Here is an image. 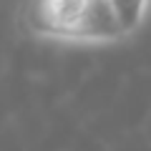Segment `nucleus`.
Returning a JSON list of instances; mask_svg holds the SVG:
<instances>
[{"mask_svg": "<svg viewBox=\"0 0 151 151\" xmlns=\"http://www.w3.org/2000/svg\"><path fill=\"white\" fill-rule=\"evenodd\" d=\"M91 3L93 0H30L25 8V25L38 38L70 43Z\"/></svg>", "mask_w": 151, "mask_h": 151, "instance_id": "nucleus-1", "label": "nucleus"}, {"mask_svg": "<svg viewBox=\"0 0 151 151\" xmlns=\"http://www.w3.org/2000/svg\"><path fill=\"white\" fill-rule=\"evenodd\" d=\"M111 8L116 13V20H119L124 35H131L144 23V15L149 10V0H111Z\"/></svg>", "mask_w": 151, "mask_h": 151, "instance_id": "nucleus-2", "label": "nucleus"}]
</instances>
